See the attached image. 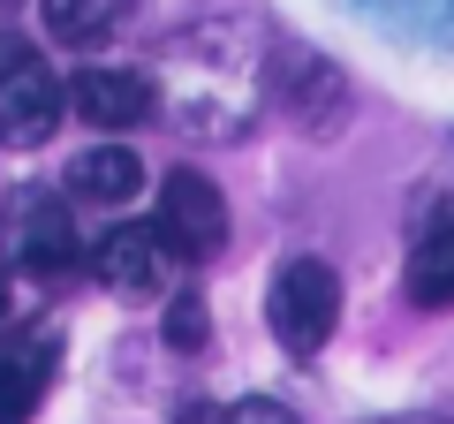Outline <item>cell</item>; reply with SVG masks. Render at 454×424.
Returning a JSON list of instances; mask_svg holds the SVG:
<instances>
[{
	"label": "cell",
	"instance_id": "cell-10",
	"mask_svg": "<svg viewBox=\"0 0 454 424\" xmlns=\"http://www.w3.org/2000/svg\"><path fill=\"white\" fill-rule=\"evenodd\" d=\"M16 258H23V273H38V280H61V273H76L83 243H76V228H68V205H46V197H31Z\"/></svg>",
	"mask_w": 454,
	"mask_h": 424
},
{
	"label": "cell",
	"instance_id": "cell-2",
	"mask_svg": "<svg viewBox=\"0 0 454 424\" xmlns=\"http://www.w3.org/2000/svg\"><path fill=\"white\" fill-rule=\"evenodd\" d=\"M265 326L295 364H310L340 326V273L325 258H288L265 288Z\"/></svg>",
	"mask_w": 454,
	"mask_h": 424
},
{
	"label": "cell",
	"instance_id": "cell-13",
	"mask_svg": "<svg viewBox=\"0 0 454 424\" xmlns=\"http://www.w3.org/2000/svg\"><path fill=\"white\" fill-rule=\"evenodd\" d=\"M212 342V310L197 288H175L167 295V349H182V357H197V349Z\"/></svg>",
	"mask_w": 454,
	"mask_h": 424
},
{
	"label": "cell",
	"instance_id": "cell-4",
	"mask_svg": "<svg viewBox=\"0 0 454 424\" xmlns=\"http://www.w3.org/2000/svg\"><path fill=\"white\" fill-rule=\"evenodd\" d=\"M152 228L167 235V250H175L182 265H205L227 250V197L212 175H197V167H175V175L160 182V220Z\"/></svg>",
	"mask_w": 454,
	"mask_h": 424
},
{
	"label": "cell",
	"instance_id": "cell-6",
	"mask_svg": "<svg viewBox=\"0 0 454 424\" xmlns=\"http://www.w3.org/2000/svg\"><path fill=\"white\" fill-rule=\"evenodd\" d=\"M175 250H167V235L152 228V220H129V228H114L106 243L91 250V273H98V288H114V295H129V303H145V295H160L167 280H175Z\"/></svg>",
	"mask_w": 454,
	"mask_h": 424
},
{
	"label": "cell",
	"instance_id": "cell-11",
	"mask_svg": "<svg viewBox=\"0 0 454 424\" xmlns=\"http://www.w3.org/2000/svg\"><path fill=\"white\" fill-rule=\"evenodd\" d=\"M129 8L137 0H38V23H46L61 46L91 53V46H106V38L129 23Z\"/></svg>",
	"mask_w": 454,
	"mask_h": 424
},
{
	"label": "cell",
	"instance_id": "cell-5",
	"mask_svg": "<svg viewBox=\"0 0 454 424\" xmlns=\"http://www.w3.org/2000/svg\"><path fill=\"white\" fill-rule=\"evenodd\" d=\"M273 98H280V114L295 122V130H333L340 106H348V83H340V68L325 61V53L310 46H273Z\"/></svg>",
	"mask_w": 454,
	"mask_h": 424
},
{
	"label": "cell",
	"instance_id": "cell-12",
	"mask_svg": "<svg viewBox=\"0 0 454 424\" xmlns=\"http://www.w3.org/2000/svg\"><path fill=\"white\" fill-rule=\"evenodd\" d=\"M409 295H417L424 310H454V220L432 228L409 250Z\"/></svg>",
	"mask_w": 454,
	"mask_h": 424
},
{
	"label": "cell",
	"instance_id": "cell-16",
	"mask_svg": "<svg viewBox=\"0 0 454 424\" xmlns=\"http://www.w3.org/2000/svg\"><path fill=\"white\" fill-rule=\"evenodd\" d=\"M0 318H8V265H0Z\"/></svg>",
	"mask_w": 454,
	"mask_h": 424
},
{
	"label": "cell",
	"instance_id": "cell-14",
	"mask_svg": "<svg viewBox=\"0 0 454 424\" xmlns=\"http://www.w3.org/2000/svg\"><path fill=\"white\" fill-rule=\"evenodd\" d=\"M220 424H303L288 402H273V394H250V402H235V409H220Z\"/></svg>",
	"mask_w": 454,
	"mask_h": 424
},
{
	"label": "cell",
	"instance_id": "cell-3",
	"mask_svg": "<svg viewBox=\"0 0 454 424\" xmlns=\"http://www.w3.org/2000/svg\"><path fill=\"white\" fill-rule=\"evenodd\" d=\"M61 130V76L31 38H0V145H46Z\"/></svg>",
	"mask_w": 454,
	"mask_h": 424
},
{
	"label": "cell",
	"instance_id": "cell-1",
	"mask_svg": "<svg viewBox=\"0 0 454 424\" xmlns=\"http://www.w3.org/2000/svg\"><path fill=\"white\" fill-rule=\"evenodd\" d=\"M167 61L197 76V83H182V91H190V98H182V122H190V130H212V91H227V106L250 114V91H258V31H243L235 16L175 38Z\"/></svg>",
	"mask_w": 454,
	"mask_h": 424
},
{
	"label": "cell",
	"instance_id": "cell-9",
	"mask_svg": "<svg viewBox=\"0 0 454 424\" xmlns=\"http://www.w3.org/2000/svg\"><path fill=\"white\" fill-rule=\"evenodd\" d=\"M137 190H145V160L129 145H91L68 160V197L83 205H129Z\"/></svg>",
	"mask_w": 454,
	"mask_h": 424
},
{
	"label": "cell",
	"instance_id": "cell-17",
	"mask_svg": "<svg viewBox=\"0 0 454 424\" xmlns=\"http://www.w3.org/2000/svg\"><path fill=\"white\" fill-rule=\"evenodd\" d=\"M387 424H432V417H387Z\"/></svg>",
	"mask_w": 454,
	"mask_h": 424
},
{
	"label": "cell",
	"instance_id": "cell-15",
	"mask_svg": "<svg viewBox=\"0 0 454 424\" xmlns=\"http://www.w3.org/2000/svg\"><path fill=\"white\" fill-rule=\"evenodd\" d=\"M175 424H220V402H190V409H182Z\"/></svg>",
	"mask_w": 454,
	"mask_h": 424
},
{
	"label": "cell",
	"instance_id": "cell-7",
	"mask_svg": "<svg viewBox=\"0 0 454 424\" xmlns=\"http://www.w3.org/2000/svg\"><path fill=\"white\" fill-rule=\"evenodd\" d=\"M61 372V334L53 326H8L0 342V424H31Z\"/></svg>",
	"mask_w": 454,
	"mask_h": 424
},
{
	"label": "cell",
	"instance_id": "cell-8",
	"mask_svg": "<svg viewBox=\"0 0 454 424\" xmlns=\"http://www.w3.org/2000/svg\"><path fill=\"white\" fill-rule=\"evenodd\" d=\"M61 106H76L91 130H137L152 114V83L129 76V68H76L61 91Z\"/></svg>",
	"mask_w": 454,
	"mask_h": 424
}]
</instances>
